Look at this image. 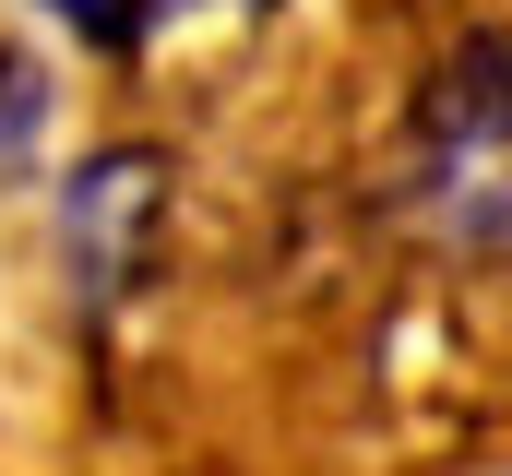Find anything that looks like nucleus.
I'll return each mask as SVG.
<instances>
[{"label": "nucleus", "mask_w": 512, "mask_h": 476, "mask_svg": "<svg viewBox=\"0 0 512 476\" xmlns=\"http://www.w3.org/2000/svg\"><path fill=\"white\" fill-rule=\"evenodd\" d=\"M405 215L453 262H512V24L465 36L405 119Z\"/></svg>", "instance_id": "1"}, {"label": "nucleus", "mask_w": 512, "mask_h": 476, "mask_svg": "<svg viewBox=\"0 0 512 476\" xmlns=\"http://www.w3.org/2000/svg\"><path fill=\"white\" fill-rule=\"evenodd\" d=\"M155 215H167V167H155V155H96V167L72 179L60 238H72V274H84V298H120L131 274H143Z\"/></svg>", "instance_id": "2"}, {"label": "nucleus", "mask_w": 512, "mask_h": 476, "mask_svg": "<svg viewBox=\"0 0 512 476\" xmlns=\"http://www.w3.org/2000/svg\"><path fill=\"white\" fill-rule=\"evenodd\" d=\"M36 12H48V24H72L96 60H131V48H143V36H155L179 0H36Z\"/></svg>", "instance_id": "3"}, {"label": "nucleus", "mask_w": 512, "mask_h": 476, "mask_svg": "<svg viewBox=\"0 0 512 476\" xmlns=\"http://www.w3.org/2000/svg\"><path fill=\"white\" fill-rule=\"evenodd\" d=\"M36 119H48V72L0 48V155H24V131H36Z\"/></svg>", "instance_id": "4"}]
</instances>
